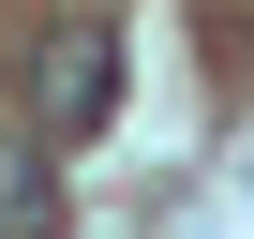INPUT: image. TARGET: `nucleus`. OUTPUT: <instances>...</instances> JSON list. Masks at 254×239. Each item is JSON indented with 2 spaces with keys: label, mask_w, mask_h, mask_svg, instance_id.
<instances>
[{
  "label": "nucleus",
  "mask_w": 254,
  "mask_h": 239,
  "mask_svg": "<svg viewBox=\"0 0 254 239\" xmlns=\"http://www.w3.org/2000/svg\"><path fill=\"white\" fill-rule=\"evenodd\" d=\"M105 105H120V45L105 30H60L45 45V135H90Z\"/></svg>",
  "instance_id": "f257e3e1"
},
{
  "label": "nucleus",
  "mask_w": 254,
  "mask_h": 239,
  "mask_svg": "<svg viewBox=\"0 0 254 239\" xmlns=\"http://www.w3.org/2000/svg\"><path fill=\"white\" fill-rule=\"evenodd\" d=\"M0 239H45V165L0 150Z\"/></svg>",
  "instance_id": "f03ea898"
}]
</instances>
